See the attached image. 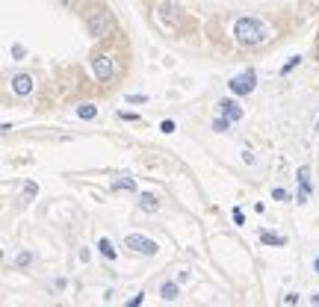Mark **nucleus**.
<instances>
[{
	"instance_id": "1",
	"label": "nucleus",
	"mask_w": 319,
	"mask_h": 307,
	"mask_svg": "<svg viewBox=\"0 0 319 307\" xmlns=\"http://www.w3.org/2000/svg\"><path fill=\"white\" fill-rule=\"evenodd\" d=\"M234 35H236V42L242 48H260L269 42V27L260 21V18H239L234 24Z\"/></svg>"
},
{
	"instance_id": "2",
	"label": "nucleus",
	"mask_w": 319,
	"mask_h": 307,
	"mask_svg": "<svg viewBox=\"0 0 319 307\" xmlns=\"http://www.w3.org/2000/svg\"><path fill=\"white\" fill-rule=\"evenodd\" d=\"M110 27H113V21H110V15H106L103 9H95V12L86 15V33L92 38H103L106 33H110Z\"/></svg>"
},
{
	"instance_id": "3",
	"label": "nucleus",
	"mask_w": 319,
	"mask_h": 307,
	"mask_svg": "<svg viewBox=\"0 0 319 307\" xmlns=\"http://www.w3.org/2000/svg\"><path fill=\"white\" fill-rule=\"evenodd\" d=\"M92 71L101 83H110L116 77V65H113V56L110 53H95L92 56Z\"/></svg>"
},
{
	"instance_id": "4",
	"label": "nucleus",
	"mask_w": 319,
	"mask_h": 307,
	"mask_svg": "<svg viewBox=\"0 0 319 307\" xmlns=\"http://www.w3.org/2000/svg\"><path fill=\"white\" fill-rule=\"evenodd\" d=\"M231 86V92L234 95H252L254 92V86H257V77H254V71L248 68V71H242L239 77H234V80L228 83Z\"/></svg>"
},
{
	"instance_id": "5",
	"label": "nucleus",
	"mask_w": 319,
	"mask_h": 307,
	"mask_svg": "<svg viewBox=\"0 0 319 307\" xmlns=\"http://www.w3.org/2000/svg\"><path fill=\"white\" fill-rule=\"evenodd\" d=\"M124 245L130 248V251H136V254H145V257H154L160 248H157V242H151L148 237H139V234H130L127 239H124Z\"/></svg>"
},
{
	"instance_id": "6",
	"label": "nucleus",
	"mask_w": 319,
	"mask_h": 307,
	"mask_svg": "<svg viewBox=\"0 0 319 307\" xmlns=\"http://www.w3.org/2000/svg\"><path fill=\"white\" fill-rule=\"evenodd\" d=\"M12 92L15 95H30L33 92V77L30 74H15L12 77Z\"/></svg>"
},
{
	"instance_id": "7",
	"label": "nucleus",
	"mask_w": 319,
	"mask_h": 307,
	"mask_svg": "<svg viewBox=\"0 0 319 307\" xmlns=\"http://www.w3.org/2000/svg\"><path fill=\"white\" fill-rule=\"evenodd\" d=\"M219 109H222L225 119H231V121H239V119H242V109H239L236 101H228V98H225V101L219 103Z\"/></svg>"
},
{
	"instance_id": "8",
	"label": "nucleus",
	"mask_w": 319,
	"mask_h": 307,
	"mask_svg": "<svg viewBox=\"0 0 319 307\" xmlns=\"http://www.w3.org/2000/svg\"><path fill=\"white\" fill-rule=\"evenodd\" d=\"M139 210H142V213H157V210H160V201H157V195H151V192L139 195Z\"/></svg>"
},
{
	"instance_id": "9",
	"label": "nucleus",
	"mask_w": 319,
	"mask_h": 307,
	"mask_svg": "<svg viewBox=\"0 0 319 307\" xmlns=\"http://www.w3.org/2000/svg\"><path fill=\"white\" fill-rule=\"evenodd\" d=\"M160 15L171 24V21H177V9H174V3H171V0H163V3H160Z\"/></svg>"
},
{
	"instance_id": "10",
	"label": "nucleus",
	"mask_w": 319,
	"mask_h": 307,
	"mask_svg": "<svg viewBox=\"0 0 319 307\" xmlns=\"http://www.w3.org/2000/svg\"><path fill=\"white\" fill-rule=\"evenodd\" d=\"M98 248H101V254H103L106 260H116V245H113V239H106V237H103V239L98 242Z\"/></svg>"
},
{
	"instance_id": "11",
	"label": "nucleus",
	"mask_w": 319,
	"mask_h": 307,
	"mask_svg": "<svg viewBox=\"0 0 319 307\" xmlns=\"http://www.w3.org/2000/svg\"><path fill=\"white\" fill-rule=\"evenodd\" d=\"M160 295H163L166 301H174L177 295H181V290H177V284H171V281H168V284H163V290H160Z\"/></svg>"
},
{
	"instance_id": "12",
	"label": "nucleus",
	"mask_w": 319,
	"mask_h": 307,
	"mask_svg": "<svg viewBox=\"0 0 319 307\" xmlns=\"http://www.w3.org/2000/svg\"><path fill=\"white\" fill-rule=\"evenodd\" d=\"M113 189H116V192H118V189H121V192H136V183L127 180V177H118V180L113 183Z\"/></svg>"
},
{
	"instance_id": "13",
	"label": "nucleus",
	"mask_w": 319,
	"mask_h": 307,
	"mask_svg": "<svg viewBox=\"0 0 319 307\" xmlns=\"http://www.w3.org/2000/svg\"><path fill=\"white\" fill-rule=\"evenodd\" d=\"M95 103H80V109H77V115H80V119H95Z\"/></svg>"
},
{
	"instance_id": "14",
	"label": "nucleus",
	"mask_w": 319,
	"mask_h": 307,
	"mask_svg": "<svg viewBox=\"0 0 319 307\" xmlns=\"http://www.w3.org/2000/svg\"><path fill=\"white\" fill-rule=\"evenodd\" d=\"M260 239H263L266 245H284V242H287V239H284V237H275V234H266V230H263V234H260Z\"/></svg>"
},
{
	"instance_id": "15",
	"label": "nucleus",
	"mask_w": 319,
	"mask_h": 307,
	"mask_svg": "<svg viewBox=\"0 0 319 307\" xmlns=\"http://www.w3.org/2000/svg\"><path fill=\"white\" fill-rule=\"evenodd\" d=\"M234 121L231 119H225V115H222V119H216V121H213V130H216V133H225L228 127H231Z\"/></svg>"
},
{
	"instance_id": "16",
	"label": "nucleus",
	"mask_w": 319,
	"mask_h": 307,
	"mask_svg": "<svg viewBox=\"0 0 319 307\" xmlns=\"http://www.w3.org/2000/svg\"><path fill=\"white\" fill-rule=\"evenodd\" d=\"M15 263H18L21 269H24V266H30V263H33V254H30V251H21V254L15 257Z\"/></svg>"
},
{
	"instance_id": "17",
	"label": "nucleus",
	"mask_w": 319,
	"mask_h": 307,
	"mask_svg": "<svg viewBox=\"0 0 319 307\" xmlns=\"http://www.w3.org/2000/svg\"><path fill=\"white\" fill-rule=\"evenodd\" d=\"M35 192H39V186H35V183L30 180V183L24 186V195H27V198H33V195H35Z\"/></svg>"
},
{
	"instance_id": "18",
	"label": "nucleus",
	"mask_w": 319,
	"mask_h": 307,
	"mask_svg": "<svg viewBox=\"0 0 319 307\" xmlns=\"http://www.w3.org/2000/svg\"><path fill=\"white\" fill-rule=\"evenodd\" d=\"M296 65H299V56H293V59H290L287 65H284V68H281V74H290V71H293Z\"/></svg>"
},
{
	"instance_id": "19",
	"label": "nucleus",
	"mask_w": 319,
	"mask_h": 307,
	"mask_svg": "<svg viewBox=\"0 0 319 307\" xmlns=\"http://www.w3.org/2000/svg\"><path fill=\"white\" fill-rule=\"evenodd\" d=\"M272 198H278V201H287V192H284V189H275V192H272Z\"/></svg>"
},
{
	"instance_id": "20",
	"label": "nucleus",
	"mask_w": 319,
	"mask_h": 307,
	"mask_svg": "<svg viewBox=\"0 0 319 307\" xmlns=\"http://www.w3.org/2000/svg\"><path fill=\"white\" fill-rule=\"evenodd\" d=\"M124 121H139V115H133V112H118Z\"/></svg>"
},
{
	"instance_id": "21",
	"label": "nucleus",
	"mask_w": 319,
	"mask_h": 307,
	"mask_svg": "<svg viewBox=\"0 0 319 307\" xmlns=\"http://www.w3.org/2000/svg\"><path fill=\"white\" fill-rule=\"evenodd\" d=\"M12 56L21 59V56H24V48H21V45H12Z\"/></svg>"
},
{
	"instance_id": "22",
	"label": "nucleus",
	"mask_w": 319,
	"mask_h": 307,
	"mask_svg": "<svg viewBox=\"0 0 319 307\" xmlns=\"http://www.w3.org/2000/svg\"><path fill=\"white\" fill-rule=\"evenodd\" d=\"M160 130H163V133H171V130H174V124H171V121H163V124H160Z\"/></svg>"
},
{
	"instance_id": "23",
	"label": "nucleus",
	"mask_w": 319,
	"mask_h": 307,
	"mask_svg": "<svg viewBox=\"0 0 319 307\" xmlns=\"http://www.w3.org/2000/svg\"><path fill=\"white\" fill-rule=\"evenodd\" d=\"M127 101H130V103H142V101H145V95H130Z\"/></svg>"
},
{
	"instance_id": "24",
	"label": "nucleus",
	"mask_w": 319,
	"mask_h": 307,
	"mask_svg": "<svg viewBox=\"0 0 319 307\" xmlns=\"http://www.w3.org/2000/svg\"><path fill=\"white\" fill-rule=\"evenodd\" d=\"M284 301H287V304H299V295H296V292H290V295L284 298Z\"/></svg>"
},
{
	"instance_id": "25",
	"label": "nucleus",
	"mask_w": 319,
	"mask_h": 307,
	"mask_svg": "<svg viewBox=\"0 0 319 307\" xmlns=\"http://www.w3.org/2000/svg\"><path fill=\"white\" fill-rule=\"evenodd\" d=\"M89 257H92V254H89V248H80V260H83V263H89Z\"/></svg>"
},
{
	"instance_id": "26",
	"label": "nucleus",
	"mask_w": 319,
	"mask_h": 307,
	"mask_svg": "<svg viewBox=\"0 0 319 307\" xmlns=\"http://www.w3.org/2000/svg\"><path fill=\"white\" fill-rule=\"evenodd\" d=\"M136 304H142V295H133V298L127 301V307H136Z\"/></svg>"
},
{
	"instance_id": "27",
	"label": "nucleus",
	"mask_w": 319,
	"mask_h": 307,
	"mask_svg": "<svg viewBox=\"0 0 319 307\" xmlns=\"http://www.w3.org/2000/svg\"><path fill=\"white\" fill-rule=\"evenodd\" d=\"M310 304H319V292H313V298H310Z\"/></svg>"
},
{
	"instance_id": "28",
	"label": "nucleus",
	"mask_w": 319,
	"mask_h": 307,
	"mask_svg": "<svg viewBox=\"0 0 319 307\" xmlns=\"http://www.w3.org/2000/svg\"><path fill=\"white\" fill-rule=\"evenodd\" d=\"M313 269H316V272H319V257H316V260H313Z\"/></svg>"
}]
</instances>
